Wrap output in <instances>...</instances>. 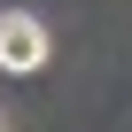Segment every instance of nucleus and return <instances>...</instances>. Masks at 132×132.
I'll use <instances>...</instances> for the list:
<instances>
[{"label": "nucleus", "instance_id": "f257e3e1", "mask_svg": "<svg viewBox=\"0 0 132 132\" xmlns=\"http://www.w3.org/2000/svg\"><path fill=\"white\" fill-rule=\"evenodd\" d=\"M47 54H54V39H47V23H39V16H0V70L31 78Z\"/></svg>", "mask_w": 132, "mask_h": 132}, {"label": "nucleus", "instance_id": "f03ea898", "mask_svg": "<svg viewBox=\"0 0 132 132\" xmlns=\"http://www.w3.org/2000/svg\"><path fill=\"white\" fill-rule=\"evenodd\" d=\"M0 132H8V124H0Z\"/></svg>", "mask_w": 132, "mask_h": 132}]
</instances>
